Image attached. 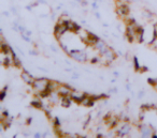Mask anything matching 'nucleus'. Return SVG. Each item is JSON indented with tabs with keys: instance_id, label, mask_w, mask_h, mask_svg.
Returning a JSON list of instances; mask_svg holds the SVG:
<instances>
[{
	"instance_id": "obj_7",
	"label": "nucleus",
	"mask_w": 157,
	"mask_h": 138,
	"mask_svg": "<svg viewBox=\"0 0 157 138\" xmlns=\"http://www.w3.org/2000/svg\"><path fill=\"white\" fill-rule=\"evenodd\" d=\"M86 96L85 93H80V92H74V91H72L71 92V97L72 100H73L74 102H76V103L81 104L82 101L84 100V97Z\"/></svg>"
},
{
	"instance_id": "obj_2",
	"label": "nucleus",
	"mask_w": 157,
	"mask_h": 138,
	"mask_svg": "<svg viewBox=\"0 0 157 138\" xmlns=\"http://www.w3.org/2000/svg\"><path fill=\"white\" fill-rule=\"evenodd\" d=\"M68 55H69L71 58H73L75 61H78V62H85V61H87V54H86L84 50L72 49V50H70Z\"/></svg>"
},
{
	"instance_id": "obj_19",
	"label": "nucleus",
	"mask_w": 157,
	"mask_h": 138,
	"mask_svg": "<svg viewBox=\"0 0 157 138\" xmlns=\"http://www.w3.org/2000/svg\"><path fill=\"white\" fill-rule=\"evenodd\" d=\"M154 37H157V23L154 26Z\"/></svg>"
},
{
	"instance_id": "obj_8",
	"label": "nucleus",
	"mask_w": 157,
	"mask_h": 138,
	"mask_svg": "<svg viewBox=\"0 0 157 138\" xmlns=\"http://www.w3.org/2000/svg\"><path fill=\"white\" fill-rule=\"evenodd\" d=\"M21 77H22V79L28 85H33V80H35V77H33V75H30L27 71L23 72V73L21 74Z\"/></svg>"
},
{
	"instance_id": "obj_10",
	"label": "nucleus",
	"mask_w": 157,
	"mask_h": 138,
	"mask_svg": "<svg viewBox=\"0 0 157 138\" xmlns=\"http://www.w3.org/2000/svg\"><path fill=\"white\" fill-rule=\"evenodd\" d=\"M72 101H73V100H72L71 95H69V96H61L60 105L63 106V107H69V106L71 105Z\"/></svg>"
},
{
	"instance_id": "obj_21",
	"label": "nucleus",
	"mask_w": 157,
	"mask_h": 138,
	"mask_svg": "<svg viewBox=\"0 0 157 138\" xmlns=\"http://www.w3.org/2000/svg\"><path fill=\"white\" fill-rule=\"evenodd\" d=\"M72 78H73V79H76V78H78V74H73Z\"/></svg>"
},
{
	"instance_id": "obj_5",
	"label": "nucleus",
	"mask_w": 157,
	"mask_h": 138,
	"mask_svg": "<svg viewBox=\"0 0 157 138\" xmlns=\"http://www.w3.org/2000/svg\"><path fill=\"white\" fill-rule=\"evenodd\" d=\"M72 91L73 90L68 85H60L57 89V92L60 96H69V95H71Z\"/></svg>"
},
{
	"instance_id": "obj_17",
	"label": "nucleus",
	"mask_w": 157,
	"mask_h": 138,
	"mask_svg": "<svg viewBox=\"0 0 157 138\" xmlns=\"http://www.w3.org/2000/svg\"><path fill=\"white\" fill-rule=\"evenodd\" d=\"M7 89H8V87H6V88L2 89V91H1V96H0V100H1V101H3V100H5L6 94H7Z\"/></svg>"
},
{
	"instance_id": "obj_22",
	"label": "nucleus",
	"mask_w": 157,
	"mask_h": 138,
	"mask_svg": "<svg viewBox=\"0 0 157 138\" xmlns=\"http://www.w3.org/2000/svg\"><path fill=\"white\" fill-rule=\"evenodd\" d=\"M35 137H41V134H40V133H36L35 134Z\"/></svg>"
},
{
	"instance_id": "obj_13",
	"label": "nucleus",
	"mask_w": 157,
	"mask_h": 138,
	"mask_svg": "<svg viewBox=\"0 0 157 138\" xmlns=\"http://www.w3.org/2000/svg\"><path fill=\"white\" fill-rule=\"evenodd\" d=\"M133 64H135V70L136 71H140V64H139V61H138L137 57H133Z\"/></svg>"
},
{
	"instance_id": "obj_16",
	"label": "nucleus",
	"mask_w": 157,
	"mask_h": 138,
	"mask_svg": "<svg viewBox=\"0 0 157 138\" xmlns=\"http://www.w3.org/2000/svg\"><path fill=\"white\" fill-rule=\"evenodd\" d=\"M14 65H15V67H21V60H20V58H18V57H16V55L14 56Z\"/></svg>"
},
{
	"instance_id": "obj_9",
	"label": "nucleus",
	"mask_w": 157,
	"mask_h": 138,
	"mask_svg": "<svg viewBox=\"0 0 157 138\" xmlns=\"http://www.w3.org/2000/svg\"><path fill=\"white\" fill-rule=\"evenodd\" d=\"M103 57H105V61H107V63L112 62V61H114L116 59L115 53H114L113 50L111 49V48H109V50H108V52L105 53V55H103Z\"/></svg>"
},
{
	"instance_id": "obj_3",
	"label": "nucleus",
	"mask_w": 157,
	"mask_h": 138,
	"mask_svg": "<svg viewBox=\"0 0 157 138\" xmlns=\"http://www.w3.org/2000/svg\"><path fill=\"white\" fill-rule=\"evenodd\" d=\"M68 31V28L66 26L65 23H58V24L55 26V29H54V35L57 40H60L61 37L65 34L66 32Z\"/></svg>"
},
{
	"instance_id": "obj_15",
	"label": "nucleus",
	"mask_w": 157,
	"mask_h": 138,
	"mask_svg": "<svg viewBox=\"0 0 157 138\" xmlns=\"http://www.w3.org/2000/svg\"><path fill=\"white\" fill-rule=\"evenodd\" d=\"M31 105H33V107H36V108H42V107H43V105H42V103L40 101H33Z\"/></svg>"
},
{
	"instance_id": "obj_1",
	"label": "nucleus",
	"mask_w": 157,
	"mask_h": 138,
	"mask_svg": "<svg viewBox=\"0 0 157 138\" xmlns=\"http://www.w3.org/2000/svg\"><path fill=\"white\" fill-rule=\"evenodd\" d=\"M48 82H50V80H48V78H45V77L35 78V80H33V84L31 85V86L33 87V89H35L36 91H38V92H41V91L48 89Z\"/></svg>"
},
{
	"instance_id": "obj_14",
	"label": "nucleus",
	"mask_w": 157,
	"mask_h": 138,
	"mask_svg": "<svg viewBox=\"0 0 157 138\" xmlns=\"http://www.w3.org/2000/svg\"><path fill=\"white\" fill-rule=\"evenodd\" d=\"M143 16H144V18H147V20H152V18H153V13L148 12L147 10H145V11L143 12Z\"/></svg>"
},
{
	"instance_id": "obj_23",
	"label": "nucleus",
	"mask_w": 157,
	"mask_h": 138,
	"mask_svg": "<svg viewBox=\"0 0 157 138\" xmlns=\"http://www.w3.org/2000/svg\"><path fill=\"white\" fill-rule=\"evenodd\" d=\"M93 8H94V9H97V8H98V7H97V5H96V3H93Z\"/></svg>"
},
{
	"instance_id": "obj_12",
	"label": "nucleus",
	"mask_w": 157,
	"mask_h": 138,
	"mask_svg": "<svg viewBox=\"0 0 157 138\" xmlns=\"http://www.w3.org/2000/svg\"><path fill=\"white\" fill-rule=\"evenodd\" d=\"M105 45H107V44L105 43V41H101L100 39L97 41V43L94 45V47H95V49H97V50H99V49H101V48L103 47Z\"/></svg>"
},
{
	"instance_id": "obj_4",
	"label": "nucleus",
	"mask_w": 157,
	"mask_h": 138,
	"mask_svg": "<svg viewBox=\"0 0 157 138\" xmlns=\"http://www.w3.org/2000/svg\"><path fill=\"white\" fill-rule=\"evenodd\" d=\"M139 131L142 137H151L153 136V129L148 124H139Z\"/></svg>"
},
{
	"instance_id": "obj_20",
	"label": "nucleus",
	"mask_w": 157,
	"mask_h": 138,
	"mask_svg": "<svg viewBox=\"0 0 157 138\" xmlns=\"http://www.w3.org/2000/svg\"><path fill=\"white\" fill-rule=\"evenodd\" d=\"M143 94H144L143 91H140L139 94H138V99H142V97H143Z\"/></svg>"
},
{
	"instance_id": "obj_24",
	"label": "nucleus",
	"mask_w": 157,
	"mask_h": 138,
	"mask_svg": "<svg viewBox=\"0 0 157 138\" xmlns=\"http://www.w3.org/2000/svg\"><path fill=\"white\" fill-rule=\"evenodd\" d=\"M96 16H97V18H100V15H99V13H96Z\"/></svg>"
},
{
	"instance_id": "obj_6",
	"label": "nucleus",
	"mask_w": 157,
	"mask_h": 138,
	"mask_svg": "<svg viewBox=\"0 0 157 138\" xmlns=\"http://www.w3.org/2000/svg\"><path fill=\"white\" fill-rule=\"evenodd\" d=\"M130 131H131V125L129 124V123H124V124L122 125V127H121V129H118L117 135L118 136L128 135V134L130 133Z\"/></svg>"
},
{
	"instance_id": "obj_11",
	"label": "nucleus",
	"mask_w": 157,
	"mask_h": 138,
	"mask_svg": "<svg viewBox=\"0 0 157 138\" xmlns=\"http://www.w3.org/2000/svg\"><path fill=\"white\" fill-rule=\"evenodd\" d=\"M98 40H99V38L97 37L96 34H94V33L90 32V37H88L87 41H86L85 43L88 44V45H93V46H94L95 44L97 43V41H98Z\"/></svg>"
},
{
	"instance_id": "obj_18",
	"label": "nucleus",
	"mask_w": 157,
	"mask_h": 138,
	"mask_svg": "<svg viewBox=\"0 0 157 138\" xmlns=\"http://www.w3.org/2000/svg\"><path fill=\"white\" fill-rule=\"evenodd\" d=\"M99 62V57H94L92 59V63H98Z\"/></svg>"
}]
</instances>
